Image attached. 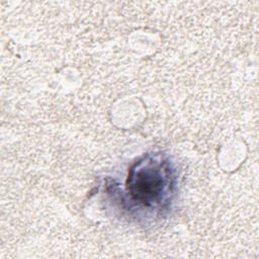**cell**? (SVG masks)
I'll list each match as a JSON object with an SVG mask.
<instances>
[{
    "label": "cell",
    "instance_id": "cell-1",
    "mask_svg": "<svg viewBox=\"0 0 259 259\" xmlns=\"http://www.w3.org/2000/svg\"><path fill=\"white\" fill-rule=\"evenodd\" d=\"M139 176L141 178H137L135 184L132 186L134 188V195H137L139 198L142 196L154 198L163 189V186L161 187V177L158 173H144L142 171L139 173Z\"/></svg>",
    "mask_w": 259,
    "mask_h": 259
}]
</instances>
